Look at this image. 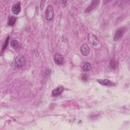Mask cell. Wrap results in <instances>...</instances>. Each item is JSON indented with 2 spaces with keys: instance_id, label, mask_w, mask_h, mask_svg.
<instances>
[{
  "instance_id": "6da1fadb",
  "label": "cell",
  "mask_w": 130,
  "mask_h": 130,
  "mask_svg": "<svg viewBox=\"0 0 130 130\" xmlns=\"http://www.w3.org/2000/svg\"><path fill=\"white\" fill-rule=\"evenodd\" d=\"M25 64V59L24 56L21 55H18L15 59V66L17 68H20L23 67Z\"/></svg>"
},
{
  "instance_id": "7a4b0ae2",
  "label": "cell",
  "mask_w": 130,
  "mask_h": 130,
  "mask_svg": "<svg viewBox=\"0 0 130 130\" xmlns=\"http://www.w3.org/2000/svg\"><path fill=\"white\" fill-rule=\"evenodd\" d=\"M126 31V28L122 27H120L115 32L114 36V38L113 39L115 41H119L120 39H121L122 38V37H123V35L124 34V33Z\"/></svg>"
},
{
  "instance_id": "3957f363",
  "label": "cell",
  "mask_w": 130,
  "mask_h": 130,
  "mask_svg": "<svg viewBox=\"0 0 130 130\" xmlns=\"http://www.w3.org/2000/svg\"><path fill=\"white\" fill-rule=\"evenodd\" d=\"M54 9L52 6L50 5L48 6L45 12V16L46 19L48 20H52L54 17Z\"/></svg>"
},
{
  "instance_id": "277c9868",
  "label": "cell",
  "mask_w": 130,
  "mask_h": 130,
  "mask_svg": "<svg viewBox=\"0 0 130 130\" xmlns=\"http://www.w3.org/2000/svg\"><path fill=\"white\" fill-rule=\"evenodd\" d=\"M88 40L93 46H97L99 44L98 38L94 34L90 33L88 36Z\"/></svg>"
},
{
  "instance_id": "5b68a950",
  "label": "cell",
  "mask_w": 130,
  "mask_h": 130,
  "mask_svg": "<svg viewBox=\"0 0 130 130\" xmlns=\"http://www.w3.org/2000/svg\"><path fill=\"white\" fill-rule=\"evenodd\" d=\"M54 60L56 64L58 65H62L64 62V57L61 54L56 53L54 56Z\"/></svg>"
},
{
  "instance_id": "8992f818",
  "label": "cell",
  "mask_w": 130,
  "mask_h": 130,
  "mask_svg": "<svg viewBox=\"0 0 130 130\" xmlns=\"http://www.w3.org/2000/svg\"><path fill=\"white\" fill-rule=\"evenodd\" d=\"M64 87L62 85H59L52 91V95L53 96H59L63 91Z\"/></svg>"
},
{
  "instance_id": "52a82bcc",
  "label": "cell",
  "mask_w": 130,
  "mask_h": 130,
  "mask_svg": "<svg viewBox=\"0 0 130 130\" xmlns=\"http://www.w3.org/2000/svg\"><path fill=\"white\" fill-rule=\"evenodd\" d=\"M97 82L99 83L100 84L104 85V86H113L114 85V83L112 82L111 81L107 79H100L96 80Z\"/></svg>"
},
{
  "instance_id": "ba28073f",
  "label": "cell",
  "mask_w": 130,
  "mask_h": 130,
  "mask_svg": "<svg viewBox=\"0 0 130 130\" xmlns=\"http://www.w3.org/2000/svg\"><path fill=\"white\" fill-rule=\"evenodd\" d=\"M12 12L13 14L15 15L18 14L21 11V6H20V2H18L17 3L13 5L12 7Z\"/></svg>"
},
{
  "instance_id": "9c48e42d",
  "label": "cell",
  "mask_w": 130,
  "mask_h": 130,
  "mask_svg": "<svg viewBox=\"0 0 130 130\" xmlns=\"http://www.w3.org/2000/svg\"><path fill=\"white\" fill-rule=\"evenodd\" d=\"M99 4V1H92L90 5L85 10V12L86 13H87L92 11L93 9H95L97 7V6H98Z\"/></svg>"
},
{
  "instance_id": "30bf717a",
  "label": "cell",
  "mask_w": 130,
  "mask_h": 130,
  "mask_svg": "<svg viewBox=\"0 0 130 130\" xmlns=\"http://www.w3.org/2000/svg\"><path fill=\"white\" fill-rule=\"evenodd\" d=\"M81 52L83 55H88L90 52V48L88 45L86 44H83L81 47Z\"/></svg>"
},
{
  "instance_id": "8fae6325",
  "label": "cell",
  "mask_w": 130,
  "mask_h": 130,
  "mask_svg": "<svg viewBox=\"0 0 130 130\" xmlns=\"http://www.w3.org/2000/svg\"><path fill=\"white\" fill-rule=\"evenodd\" d=\"M91 64L89 62H85L82 66V70L84 72H88L91 69Z\"/></svg>"
},
{
  "instance_id": "7c38bea8",
  "label": "cell",
  "mask_w": 130,
  "mask_h": 130,
  "mask_svg": "<svg viewBox=\"0 0 130 130\" xmlns=\"http://www.w3.org/2000/svg\"><path fill=\"white\" fill-rule=\"evenodd\" d=\"M16 21V19L15 17L13 16H10V17L8 19V21L7 24H8V25H9V26H13L15 23Z\"/></svg>"
},
{
  "instance_id": "4fadbf2b",
  "label": "cell",
  "mask_w": 130,
  "mask_h": 130,
  "mask_svg": "<svg viewBox=\"0 0 130 130\" xmlns=\"http://www.w3.org/2000/svg\"><path fill=\"white\" fill-rule=\"evenodd\" d=\"M10 45L12 48L16 49L18 48V47L19 46V43L17 40H13L11 42Z\"/></svg>"
},
{
  "instance_id": "5bb4252c",
  "label": "cell",
  "mask_w": 130,
  "mask_h": 130,
  "mask_svg": "<svg viewBox=\"0 0 130 130\" xmlns=\"http://www.w3.org/2000/svg\"><path fill=\"white\" fill-rule=\"evenodd\" d=\"M9 37H8L6 39L5 41L4 44H3V47H2V50H5V49L6 48V47H7V45H8V43H9Z\"/></svg>"
},
{
  "instance_id": "9a60e30c",
  "label": "cell",
  "mask_w": 130,
  "mask_h": 130,
  "mask_svg": "<svg viewBox=\"0 0 130 130\" xmlns=\"http://www.w3.org/2000/svg\"><path fill=\"white\" fill-rule=\"evenodd\" d=\"M110 65L111 67H112V68L113 69H115V66H116V64L115 62V61L114 60H112L110 62Z\"/></svg>"
},
{
  "instance_id": "2e32d148",
  "label": "cell",
  "mask_w": 130,
  "mask_h": 130,
  "mask_svg": "<svg viewBox=\"0 0 130 130\" xmlns=\"http://www.w3.org/2000/svg\"><path fill=\"white\" fill-rule=\"evenodd\" d=\"M87 76L85 74H83L81 75V78L84 81H86L87 79Z\"/></svg>"
},
{
  "instance_id": "e0dca14e",
  "label": "cell",
  "mask_w": 130,
  "mask_h": 130,
  "mask_svg": "<svg viewBox=\"0 0 130 130\" xmlns=\"http://www.w3.org/2000/svg\"><path fill=\"white\" fill-rule=\"evenodd\" d=\"M45 1H42L41 2V3H40V7H41V8L42 10L43 9V7H44V4H45Z\"/></svg>"
}]
</instances>
